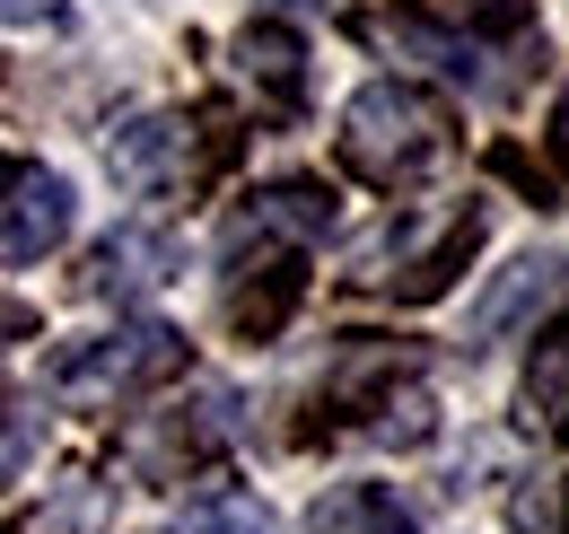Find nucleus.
<instances>
[{
	"mask_svg": "<svg viewBox=\"0 0 569 534\" xmlns=\"http://www.w3.org/2000/svg\"><path fill=\"white\" fill-rule=\"evenodd\" d=\"M456 158V115L447 97H429L412 79H368L342 115V167L377 194H403Z\"/></svg>",
	"mask_w": 569,
	"mask_h": 534,
	"instance_id": "obj_1",
	"label": "nucleus"
},
{
	"mask_svg": "<svg viewBox=\"0 0 569 534\" xmlns=\"http://www.w3.org/2000/svg\"><path fill=\"white\" fill-rule=\"evenodd\" d=\"M395 44H412L447 79H465L473 97H508L517 88V62H543V27L526 0H473L465 18H403Z\"/></svg>",
	"mask_w": 569,
	"mask_h": 534,
	"instance_id": "obj_2",
	"label": "nucleus"
},
{
	"mask_svg": "<svg viewBox=\"0 0 569 534\" xmlns=\"http://www.w3.org/2000/svg\"><path fill=\"white\" fill-rule=\"evenodd\" d=\"M176 368H184V334L176 325H123V334L53 350L44 386H53V403H71V412H114L123 395H141V386L176 377Z\"/></svg>",
	"mask_w": 569,
	"mask_h": 534,
	"instance_id": "obj_3",
	"label": "nucleus"
},
{
	"mask_svg": "<svg viewBox=\"0 0 569 534\" xmlns=\"http://www.w3.org/2000/svg\"><path fill=\"white\" fill-rule=\"evenodd\" d=\"M237 438V395L228 386H202L193 403H167V412H149L123 429V465L141 473V482H184V473H202Z\"/></svg>",
	"mask_w": 569,
	"mask_h": 534,
	"instance_id": "obj_4",
	"label": "nucleus"
},
{
	"mask_svg": "<svg viewBox=\"0 0 569 534\" xmlns=\"http://www.w3.org/2000/svg\"><path fill=\"white\" fill-rule=\"evenodd\" d=\"M71 219H79V201L53 167L0 158V264H44L71 237Z\"/></svg>",
	"mask_w": 569,
	"mask_h": 534,
	"instance_id": "obj_5",
	"label": "nucleus"
},
{
	"mask_svg": "<svg viewBox=\"0 0 569 534\" xmlns=\"http://www.w3.org/2000/svg\"><path fill=\"white\" fill-rule=\"evenodd\" d=\"M184 271V246H176V228H114L88 271H79V289L88 298H149L158 280H176Z\"/></svg>",
	"mask_w": 569,
	"mask_h": 534,
	"instance_id": "obj_6",
	"label": "nucleus"
},
{
	"mask_svg": "<svg viewBox=\"0 0 569 534\" xmlns=\"http://www.w3.org/2000/svg\"><path fill=\"white\" fill-rule=\"evenodd\" d=\"M325 228H333V194L307 185V176H289V185L246 194L237 228H228V255H246V246H307V237H325Z\"/></svg>",
	"mask_w": 569,
	"mask_h": 534,
	"instance_id": "obj_7",
	"label": "nucleus"
},
{
	"mask_svg": "<svg viewBox=\"0 0 569 534\" xmlns=\"http://www.w3.org/2000/svg\"><path fill=\"white\" fill-rule=\"evenodd\" d=\"M193 132H202V123H184V115H158V123H132L114 158H123V176H132V185H158V167H167L176 185H202L219 158H228V132H219V140H193Z\"/></svg>",
	"mask_w": 569,
	"mask_h": 534,
	"instance_id": "obj_8",
	"label": "nucleus"
},
{
	"mask_svg": "<svg viewBox=\"0 0 569 534\" xmlns=\"http://www.w3.org/2000/svg\"><path fill=\"white\" fill-rule=\"evenodd\" d=\"M237 70H246V88L272 115H307V44H298V27H281V18L246 27L237 36Z\"/></svg>",
	"mask_w": 569,
	"mask_h": 534,
	"instance_id": "obj_9",
	"label": "nucleus"
},
{
	"mask_svg": "<svg viewBox=\"0 0 569 534\" xmlns=\"http://www.w3.org/2000/svg\"><path fill=\"white\" fill-rule=\"evenodd\" d=\"M561 280H569L561 255H526V264H508V280L473 307V350H491V342H508L526 316H543V307L561 298Z\"/></svg>",
	"mask_w": 569,
	"mask_h": 534,
	"instance_id": "obj_10",
	"label": "nucleus"
},
{
	"mask_svg": "<svg viewBox=\"0 0 569 534\" xmlns=\"http://www.w3.org/2000/svg\"><path fill=\"white\" fill-rule=\"evenodd\" d=\"M106 526H114V482H97V473L44 482V500L27 517H9V534H106Z\"/></svg>",
	"mask_w": 569,
	"mask_h": 534,
	"instance_id": "obj_11",
	"label": "nucleus"
},
{
	"mask_svg": "<svg viewBox=\"0 0 569 534\" xmlns=\"http://www.w3.org/2000/svg\"><path fill=\"white\" fill-rule=\"evenodd\" d=\"M307 526H316V534H421V526H412V508H403L386 482H342V491H325Z\"/></svg>",
	"mask_w": 569,
	"mask_h": 534,
	"instance_id": "obj_12",
	"label": "nucleus"
},
{
	"mask_svg": "<svg viewBox=\"0 0 569 534\" xmlns=\"http://www.w3.org/2000/svg\"><path fill=\"white\" fill-rule=\"evenodd\" d=\"M526 412L543 429H569V316L535 334V368H526Z\"/></svg>",
	"mask_w": 569,
	"mask_h": 534,
	"instance_id": "obj_13",
	"label": "nucleus"
},
{
	"mask_svg": "<svg viewBox=\"0 0 569 534\" xmlns=\"http://www.w3.org/2000/svg\"><path fill=\"white\" fill-rule=\"evenodd\" d=\"M184 534H272V508H263L254 491L219 482V491H202V500L184 508Z\"/></svg>",
	"mask_w": 569,
	"mask_h": 534,
	"instance_id": "obj_14",
	"label": "nucleus"
},
{
	"mask_svg": "<svg viewBox=\"0 0 569 534\" xmlns=\"http://www.w3.org/2000/svg\"><path fill=\"white\" fill-rule=\"evenodd\" d=\"M36 438H44V412H36V395H0V491L36 465Z\"/></svg>",
	"mask_w": 569,
	"mask_h": 534,
	"instance_id": "obj_15",
	"label": "nucleus"
},
{
	"mask_svg": "<svg viewBox=\"0 0 569 534\" xmlns=\"http://www.w3.org/2000/svg\"><path fill=\"white\" fill-rule=\"evenodd\" d=\"M36 334H44V316L27 298H0V350H18V342H36Z\"/></svg>",
	"mask_w": 569,
	"mask_h": 534,
	"instance_id": "obj_16",
	"label": "nucleus"
},
{
	"mask_svg": "<svg viewBox=\"0 0 569 534\" xmlns=\"http://www.w3.org/2000/svg\"><path fill=\"white\" fill-rule=\"evenodd\" d=\"M561 158H569V97H561Z\"/></svg>",
	"mask_w": 569,
	"mask_h": 534,
	"instance_id": "obj_17",
	"label": "nucleus"
}]
</instances>
